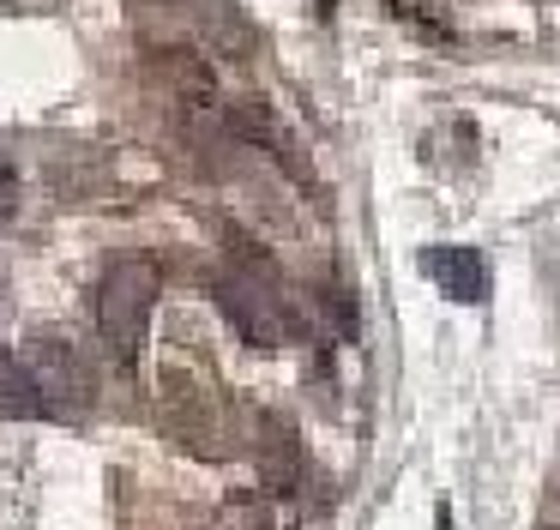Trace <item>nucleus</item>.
Masks as SVG:
<instances>
[{"mask_svg":"<svg viewBox=\"0 0 560 530\" xmlns=\"http://www.w3.org/2000/svg\"><path fill=\"white\" fill-rule=\"evenodd\" d=\"M211 296H218L223 320L259 349H278L295 332V313L283 301V277L271 265V253L259 241H247L242 229H230V265L211 277Z\"/></svg>","mask_w":560,"mask_h":530,"instance_id":"obj_1","label":"nucleus"},{"mask_svg":"<svg viewBox=\"0 0 560 530\" xmlns=\"http://www.w3.org/2000/svg\"><path fill=\"white\" fill-rule=\"evenodd\" d=\"M158 416L194 458H230L235 452V410L223 398L218 373L194 361H163L158 368Z\"/></svg>","mask_w":560,"mask_h":530,"instance_id":"obj_2","label":"nucleus"},{"mask_svg":"<svg viewBox=\"0 0 560 530\" xmlns=\"http://www.w3.org/2000/svg\"><path fill=\"white\" fill-rule=\"evenodd\" d=\"M158 284H163V272L151 253H115L97 277V332L121 368L139 361V344L151 332V308H158Z\"/></svg>","mask_w":560,"mask_h":530,"instance_id":"obj_3","label":"nucleus"},{"mask_svg":"<svg viewBox=\"0 0 560 530\" xmlns=\"http://www.w3.org/2000/svg\"><path fill=\"white\" fill-rule=\"evenodd\" d=\"M247 446H254V470H259V482H266L271 494H295V488H302L307 452H302V434H295L290 416H278V410H259Z\"/></svg>","mask_w":560,"mask_h":530,"instance_id":"obj_4","label":"nucleus"},{"mask_svg":"<svg viewBox=\"0 0 560 530\" xmlns=\"http://www.w3.org/2000/svg\"><path fill=\"white\" fill-rule=\"evenodd\" d=\"M25 361L37 368V380H43V392H49L55 416H85V410H91V392H97V385H91V368L79 361L73 344H61V337H31Z\"/></svg>","mask_w":560,"mask_h":530,"instance_id":"obj_5","label":"nucleus"},{"mask_svg":"<svg viewBox=\"0 0 560 530\" xmlns=\"http://www.w3.org/2000/svg\"><path fill=\"white\" fill-rule=\"evenodd\" d=\"M422 272L434 277V289L446 301H488V260L476 247H452V241H440V247L422 253Z\"/></svg>","mask_w":560,"mask_h":530,"instance_id":"obj_6","label":"nucleus"},{"mask_svg":"<svg viewBox=\"0 0 560 530\" xmlns=\"http://www.w3.org/2000/svg\"><path fill=\"white\" fill-rule=\"evenodd\" d=\"M0 416H19V422L55 416V404L43 392L37 368L25 361V349H0Z\"/></svg>","mask_w":560,"mask_h":530,"instance_id":"obj_7","label":"nucleus"},{"mask_svg":"<svg viewBox=\"0 0 560 530\" xmlns=\"http://www.w3.org/2000/svg\"><path fill=\"white\" fill-rule=\"evenodd\" d=\"M151 67L163 72V84H170V96L182 108H194V115L199 108H218V79H211V67L194 55V48H170V55H158Z\"/></svg>","mask_w":560,"mask_h":530,"instance_id":"obj_8","label":"nucleus"},{"mask_svg":"<svg viewBox=\"0 0 560 530\" xmlns=\"http://www.w3.org/2000/svg\"><path fill=\"white\" fill-rule=\"evenodd\" d=\"M19 211V175H13V163L0 157V217H13Z\"/></svg>","mask_w":560,"mask_h":530,"instance_id":"obj_9","label":"nucleus"},{"mask_svg":"<svg viewBox=\"0 0 560 530\" xmlns=\"http://www.w3.org/2000/svg\"><path fill=\"white\" fill-rule=\"evenodd\" d=\"M542 530H555V525H542Z\"/></svg>","mask_w":560,"mask_h":530,"instance_id":"obj_10","label":"nucleus"}]
</instances>
